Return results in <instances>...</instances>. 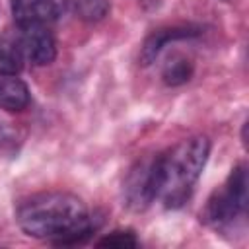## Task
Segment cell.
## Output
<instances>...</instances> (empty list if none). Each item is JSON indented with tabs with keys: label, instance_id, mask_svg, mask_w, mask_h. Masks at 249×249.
Instances as JSON below:
<instances>
[{
	"label": "cell",
	"instance_id": "1",
	"mask_svg": "<svg viewBox=\"0 0 249 249\" xmlns=\"http://www.w3.org/2000/svg\"><path fill=\"white\" fill-rule=\"evenodd\" d=\"M19 228L37 239H53L58 245L78 243L91 231L88 208L76 195L62 191L39 193L18 206Z\"/></svg>",
	"mask_w": 249,
	"mask_h": 249
},
{
	"label": "cell",
	"instance_id": "2",
	"mask_svg": "<svg viewBox=\"0 0 249 249\" xmlns=\"http://www.w3.org/2000/svg\"><path fill=\"white\" fill-rule=\"evenodd\" d=\"M208 152L206 136H191L163 156H156V198H161L169 208L181 206L200 177Z\"/></svg>",
	"mask_w": 249,
	"mask_h": 249
},
{
	"label": "cell",
	"instance_id": "3",
	"mask_svg": "<svg viewBox=\"0 0 249 249\" xmlns=\"http://www.w3.org/2000/svg\"><path fill=\"white\" fill-rule=\"evenodd\" d=\"M245 200H247V173L243 165H237L231 171L224 189L210 198L206 206V220L212 224L230 222L245 208Z\"/></svg>",
	"mask_w": 249,
	"mask_h": 249
},
{
	"label": "cell",
	"instance_id": "4",
	"mask_svg": "<svg viewBox=\"0 0 249 249\" xmlns=\"http://www.w3.org/2000/svg\"><path fill=\"white\" fill-rule=\"evenodd\" d=\"M126 204L132 210H144L156 198V158L138 161L124 181Z\"/></svg>",
	"mask_w": 249,
	"mask_h": 249
},
{
	"label": "cell",
	"instance_id": "5",
	"mask_svg": "<svg viewBox=\"0 0 249 249\" xmlns=\"http://www.w3.org/2000/svg\"><path fill=\"white\" fill-rule=\"evenodd\" d=\"M21 29V51L25 53V56L37 66L51 64L56 56V45L53 35L45 29V25H31Z\"/></svg>",
	"mask_w": 249,
	"mask_h": 249
},
{
	"label": "cell",
	"instance_id": "6",
	"mask_svg": "<svg viewBox=\"0 0 249 249\" xmlns=\"http://www.w3.org/2000/svg\"><path fill=\"white\" fill-rule=\"evenodd\" d=\"M12 14L19 27L45 25L56 16L54 0H12Z\"/></svg>",
	"mask_w": 249,
	"mask_h": 249
},
{
	"label": "cell",
	"instance_id": "7",
	"mask_svg": "<svg viewBox=\"0 0 249 249\" xmlns=\"http://www.w3.org/2000/svg\"><path fill=\"white\" fill-rule=\"evenodd\" d=\"M29 103V89L18 78L0 80V107L6 111H23Z\"/></svg>",
	"mask_w": 249,
	"mask_h": 249
},
{
	"label": "cell",
	"instance_id": "8",
	"mask_svg": "<svg viewBox=\"0 0 249 249\" xmlns=\"http://www.w3.org/2000/svg\"><path fill=\"white\" fill-rule=\"evenodd\" d=\"M193 76V62L191 58H187L185 54H171L163 68H161V78L167 86H181L185 82H189Z\"/></svg>",
	"mask_w": 249,
	"mask_h": 249
},
{
	"label": "cell",
	"instance_id": "9",
	"mask_svg": "<svg viewBox=\"0 0 249 249\" xmlns=\"http://www.w3.org/2000/svg\"><path fill=\"white\" fill-rule=\"evenodd\" d=\"M187 35H191L189 29H165V31H156L154 35H150V39H148V41L144 43V47H142V53H140L142 64H150V62L158 56L160 49H161L167 41L179 39V37H187Z\"/></svg>",
	"mask_w": 249,
	"mask_h": 249
},
{
	"label": "cell",
	"instance_id": "10",
	"mask_svg": "<svg viewBox=\"0 0 249 249\" xmlns=\"http://www.w3.org/2000/svg\"><path fill=\"white\" fill-rule=\"evenodd\" d=\"M23 66V53L12 41H0V74L16 76Z\"/></svg>",
	"mask_w": 249,
	"mask_h": 249
},
{
	"label": "cell",
	"instance_id": "11",
	"mask_svg": "<svg viewBox=\"0 0 249 249\" xmlns=\"http://www.w3.org/2000/svg\"><path fill=\"white\" fill-rule=\"evenodd\" d=\"M76 12L86 21H99L109 12L107 0H76Z\"/></svg>",
	"mask_w": 249,
	"mask_h": 249
},
{
	"label": "cell",
	"instance_id": "12",
	"mask_svg": "<svg viewBox=\"0 0 249 249\" xmlns=\"http://www.w3.org/2000/svg\"><path fill=\"white\" fill-rule=\"evenodd\" d=\"M99 247H115V249H128V247H136L138 241L134 237L132 231H113L109 235H105L103 239L97 241Z\"/></svg>",
	"mask_w": 249,
	"mask_h": 249
}]
</instances>
